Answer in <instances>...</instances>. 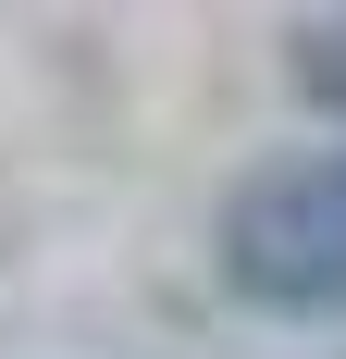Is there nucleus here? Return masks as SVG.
<instances>
[{
  "label": "nucleus",
  "mask_w": 346,
  "mask_h": 359,
  "mask_svg": "<svg viewBox=\"0 0 346 359\" xmlns=\"http://www.w3.org/2000/svg\"><path fill=\"white\" fill-rule=\"evenodd\" d=\"M210 273L260 323H346V137L334 149H284V161L223 186Z\"/></svg>",
  "instance_id": "1"
},
{
  "label": "nucleus",
  "mask_w": 346,
  "mask_h": 359,
  "mask_svg": "<svg viewBox=\"0 0 346 359\" xmlns=\"http://www.w3.org/2000/svg\"><path fill=\"white\" fill-rule=\"evenodd\" d=\"M284 87H297L310 111H334V124H346V13H310V25L284 37Z\"/></svg>",
  "instance_id": "2"
}]
</instances>
